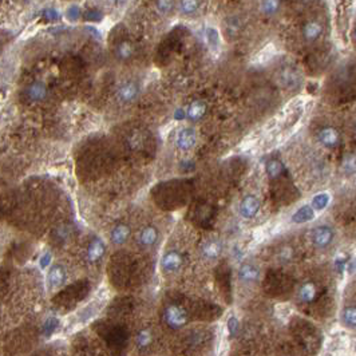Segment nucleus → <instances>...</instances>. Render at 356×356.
<instances>
[{"label": "nucleus", "mask_w": 356, "mask_h": 356, "mask_svg": "<svg viewBox=\"0 0 356 356\" xmlns=\"http://www.w3.org/2000/svg\"><path fill=\"white\" fill-rule=\"evenodd\" d=\"M322 32L323 26L318 20H309L303 27V38L308 43H312V41L318 40L320 38Z\"/></svg>", "instance_id": "9"}, {"label": "nucleus", "mask_w": 356, "mask_h": 356, "mask_svg": "<svg viewBox=\"0 0 356 356\" xmlns=\"http://www.w3.org/2000/svg\"><path fill=\"white\" fill-rule=\"evenodd\" d=\"M66 280V269L62 265H52L47 275V283L50 287H58Z\"/></svg>", "instance_id": "13"}, {"label": "nucleus", "mask_w": 356, "mask_h": 356, "mask_svg": "<svg viewBox=\"0 0 356 356\" xmlns=\"http://www.w3.org/2000/svg\"><path fill=\"white\" fill-rule=\"evenodd\" d=\"M197 141V135L193 129H182L178 134H177L176 143L178 146V149L181 150H191Z\"/></svg>", "instance_id": "5"}, {"label": "nucleus", "mask_w": 356, "mask_h": 356, "mask_svg": "<svg viewBox=\"0 0 356 356\" xmlns=\"http://www.w3.org/2000/svg\"><path fill=\"white\" fill-rule=\"evenodd\" d=\"M177 10L182 16H194V15H197L200 12L201 0H178Z\"/></svg>", "instance_id": "8"}, {"label": "nucleus", "mask_w": 356, "mask_h": 356, "mask_svg": "<svg viewBox=\"0 0 356 356\" xmlns=\"http://www.w3.org/2000/svg\"><path fill=\"white\" fill-rule=\"evenodd\" d=\"M260 209V201L255 196H246L240 204V215L244 218H252Z\"/></svg>", "instance_id": "6"}, {"label": "nucleus", "mask_w": 356, "mask_h": 356, "mask_svg": "<svg viewBox=\"0 0 356 356\" xmlns=\"http://www.w3.org/2000/svg\"><path fill=\"white\" fill-rule=\"evenodd\" d=\"M328 202H329L328 194L320 193L318 194V196H315L313 200H312V207H315V209H318V211H322V209H324V207L328 205Z\"/></svg>", "instance_id": "29"}, {"label": "nucleus", "mask_w": 356, "mask_h": 356, "mask_svg": "<svg viewBox=\"0 0 356 356\" xmlns=\"http://www.w3.org/2000/svg\"><path fill=\"white\" fill-rule=\"evenodd\" d=\"M50 263H51V253L46 252L45 255H41L40 261H39V265H40L41 269H45V268H47V266L50 265Z\"/></svg>", "instance_id": "34"}, {"label": "nucleus", "mask_w": 356, "mask_h": 356, "mask_svg": "<svg viewBox=\"0 0 356 356\" xmlns=\"http://www.w3.org/2000/svg\"><path fill=\"white\" fill-rule=\"evenodd\" d=\"M319 139H320V142H322L324 146H327V148H335V146H338V143H339L340 135L336 129L325 128L323 129V130H320V133H319Z\"/></svg>", "instance_id": "11"}, {"label": "nucleus", "mask_w": 356, "mask_h": 356, "mask_svg": "<svg viewBox=\"0 0 356 356\" xmlns=\"http://www.w3.org/2000/svg\"><path fill=\"white\" fill-rule=\"evenodd\" d=\"M241 28V23L236 16H231L225 22V32L228 36H235Z\"/></svg>", "instance_id": "25"}, {"label": "nucleus", "mask_w": 356, "mask_h": 356, "mask_svg": "<svg viewBox=\"0 0 356 356\" xmlns=\"http://www.w3.org/2000/svg\"><path fill=\"white\" fill-rule=\"evenodd\" d=\"M300 300L304 303H311L316 296V288L312 283H305L301 285L300 292H299Z\"/></svg>", "instance_id": "22"}, {"label": "nucleus", "mask_w": 356, "mask_h": 356, "mask_svg": "<svg viewBox=\"0 0 356 356\" xmlns=\"http://www.w3.org/2000/svg\"><path fill=\"white\" fill-rule=\"evenodd\" d=\"M281 7V0H261V12L265 16H274Z\"/></svg>", "instance_id": "20"}, {"label": "nucleus", "mask_w": 356, "mask_h": 356, "mask_svg": "<svg viewBox=\"0 0 356 356\" xmlns=\"http://www.w3.org/2000/svg\"><path fill=\"white\" fill-rule=\"evenodd\" d=\"M283 170H284L283 163H281L280 161H277V159H270L269 162L266 163V173H268V176H269L270 178H276V177H279L281 173H283Z\"/></svg>", "instance_id": "26"}, {"label": "nucleus", "mask_w": 356, "mask_h": 356, "mask_svg": "<svg viewBox=\"0 0 356 356\" xmlns=\"http://www.w3.org/2000/svg\"><path fill=\"white\" fill-rule=\"evenodd\" d=\"M59 322L56 318H49L45 322V324H43V327H41V332H43V335L46 336H51L54 332H55L56 327H58Z\"/></svg>", "instance_id": "30"}, {"label": "nucleus", "mask_w": 356, "mask_h": 356, "mask_svg": "<svg viewBox=\"0 0 356 356\" xmlns=\"http://www.w3.org/2000/svg\"><path fill=\"white\" fill-rule=\"evenodd\" d=\"M183 118H187L186 111H183L182 109H178V110L176 111V114H174V119H176V121H181Z\"/></svg>", "instance_id": "35"}, {"label": "nucleus", "mask_w": 356, "mask_h": 356, "mask_svg": "<svg viewBox=\"0 0 356 356\" xmlns=\"http://www.w3.org/2000/svg\"><path fill=\"white\" fill-rule=\"evenodd\" d=\"M281 82L287 87H295L298 86L299 83V75L298 73L292 69H285L281 73Z\"/></svg>", "instance_id": "24"}, {"label": "nucleus", "mask_w": 356, "mask_h": 356, "mask_svg": "<svg viewBox=\"0 0 356 356\" xmlns=\"http://www.w3.org/2000/svg\"><path fill=\"white\" fill-rule=\"evenodd\" d=\"M157 237H158V233H157L156 228L148 226V228H145L141 232L139 241H141V244H143V245L149 246V245H153V244L157 241Z\"/></svg>", "instance_id": "21"}, {"label": "nucleus", "mask_w": 356, "mask_h": 356, "mask_svg": "<svg viewBox=\"0 0 356 356\" xmlns=\"http://www.w3.org/2000/svg\"><path fill=\"white\" fill-rule=\"evenodd\" d=\"M315 216V212H313V207L304 205L301 206L294 216H292V221L296 222V224H304V222L311 221L312 218Z\"/></svg>", "instance_id": "18"}, {"label": "nucleus", "mask_w": 356, "mask_h": 356, "mask_svg": "<svg viewBox=\"0 0 356 356\" xmlns=\"http://www.w3.org/2000/svg\"><path fill=\"white\" fill-rule=\"evenodd\" d=\"M130 236V229L126 225H117L113 232H111V241L117 244V245H122L126 242V240Z\"/></svg>", "instance_id": "17"}, {"label": "nucleus", "mask_w": 356, "mask_h": 356, "mask_svg": "<svg viewBox=\"0 0 356 356\" xmlns=\"http://www.w3.org/2000/svg\"><path fill=\"white\" fill-rule=\"evenodd\" d=\"M343 170L347 174H352L356 172V154L349 153L343 159Z\"/></svg>", "instance_id": "27"}, {"label": "nucleus", "mask_w": 356, "mask_h": 356, "mask_svg": "<svg viewBox=\"0 0 356 356\" xmlns=\"http://www.w3.org/2000/svg\"><path fill=\"white\" fill-rule=\"evenodd\" d=\"M109 2H111V3H121V2H123V0H109Z\"/></svg>", "instance_id": "37"}, {"label": "nucleus", "mask_w": 356, "mask_h": 356, "mask_svg": "<svg viewBox=\"0 0 356 356\" xmlns=\"http://www.w3.org/2000/svg\"><path fill=\"white\" fill-rule=\"evenodd\" d=\"M114 54H115V58H118L119 60H122V62H128V60H130L135 54L134 45H133L130 40H128V39H123V40L118 41V45L115 46Z\"/></svg>", "instance_id": "7"}, {"label": "nucleus", "mask_w": 356, "mask_h": 356, "mask_svg": "<svg viewBox=\"0 0 356 356\" xmlns=\"http://www.w3.org/2000/svg\"><path fill=\"white\" fill-rule=\"evenodd\" d=\"M150 342H152V332H150L149 329H142L138 335H137V344H138L141 348L149 346Z\"/></svg>", "instance_id": "32"}, {"label": "nucleus", "mask_w": 356, "mask_h": 356, "mask_svg": "<svg viewBox=\"0 0 356 356\" xmlns=\"http://www.w3.org/2000/svg\"><path fill=\"white\" fill-rule=\"evenodd\" d=\"M239 329H240V323H239V319L236 318V316H232V318L228 320V331L229 333L232 336H236L237 333H239Z\"/></svg>", "instance_id": "33"}, {"label": "nucleus", "mask_w": 356, "mask_h": 356, "mask_svg": "<svg viewBox=\"0 0 356 356\" xmlns=\"http://www.w3.org/2000/svg\"><path fill=\"white\" fill-rule=\"evenodd\" d=\"M26 97L28 100L31 102H40V100H45L49 90H47V86H46L43 82H32L31 85H28L26 87Z\"/></svg>", "instance_id": "2"}, {"label": "nucleus", "mask_w": 356, "mask_h": 356, "mask_svg": "<svg viewBox=\"0 0 356 356\" xmlns=\"http://www.w3.org/2000/svg\"><path fill=\"white\" fill-rule=\"evenodd\" d=\"M82 17V10H80L76 4H73V6H70L69 8L66 10V19L67 20H70L71 23H75V22H78Z\"/></svg>", "instance_id": "31"}, {"label": "nucleus", "mask_w": 356, "mask_h": 356, "mask_svg": "<svg viewBox=\"0 0 356 356\" xmlns=\"http://www.w3.org/2000/svg\"><path fill=\"white\" fill-rule=\"evenodd\" d=\"M343 320L348 327H356V307H347L343 311Z\"/></svg>", "instance_id": "28"}, {"label": "nucleus", "mask_w": 356, "mask_h": 356, "mask_svg": "<svg viewBox=\"0 0 356 356\" xmlns=\"http://www.w3.org/2000/svg\"><path fill=\"white\" fill-rule=\"evenodd\" d=\"M205 111H206V104L202 100H194L186 111L187 119H191L193 122L200 121L201 118L204 117Z\"/></svg>", "instance_id": "14"}, {"label": "nucleus", "mask_w": 356, "mask_h": 356, "mask_svg": "<svg viewBox=\"0 0 356 356\" xmlns=\"http://www.w3.org/2000/svg\"><path fill=\"white\" fill-rule=\"evenodd\" d=\"M333 239V232L329 226H318L312 232V241L319 248H324L329 245Z\"/></svg>", "instance_id": "4"}, {"label": "nucleus", "mask_w": 356, "mask_h": 356, "mask_svg": "<svg viewBox=\"0 0 356 356\" xmlns=\"http://www.w3.org/2000/svg\"><path fill=\"white\" fill-rule=\"evenodd\" d=\"M165 322L170 328L178 329L187 323V313L182 307L172 304L165 309Z\"/></svg>", "instance_id": "1"}, {"label": "nucleus", "mask_w": 356, "mask_h": 356, "mask_svg": "<svg viewBox=\"0 0 356 356\" xmlns=\"http://www.w3.org/2000/svg\"><path fill=\"white\" fill-rule=\"evenodd\" d=\"M176 7V0H154V8L162 16H167L172 14Z\"/></svg>", "instance_id": "19"}, {"label": "nucleus", "mask_w": 356, "mask_h": 356, "mask_svg": "<svg viewBox=\"0 0 356 356\" xmlns=\"http://www.w3.org/2000/svg\"><path fill=\"white\" fill-rule=\"evenodd\" d=\"M259 269H257L256 266L250 265V264H244L239 270L240 280L244 281V283L256 281L259 279Z\"/></svg>", "instance_id": "16"}, {"label": "nucleus", "mask_w": 356, "mask_h": 356, "mask_svg": "<svg viewBox=\"0 0 356 356\" xmlns=\"http://www.w3.org/2000/svg\"><path fill=\"white\" fill-rule=\"evenodd\" d=\"M201 253L205 259H217L221 253V244L220 241L216 240H211V241L205 242L201 249Z\"/></svg>", "instance_id": "15"}, {"label": "nucleus", "mask_w": 356, "mask_h": 356, "mask_svg": "<svg viewBox=\"0 0 356 356\" xmlns=\"http://www.w3.org/2000/svg\"><path fill=\"white\" fill-rule=\"evenodd\" d=\"M104 250H106V245H104L103 240L97 237V239H94L91 241V244L87 248V257H89L91 263H95V261H98L100 257L103 256Z\"/></svg>", "instance_id": "12"}, {"label": "nucleus", "mask_w": 356, "mask_h": 356, "mask_svg": "<svg viewBox=\"0 0 356 356\" xmlns=\"http://www.w3.org/2000/svg\"><path fill=\"white\" fill-rule=\"evenodd\" d=\"M353 35H355V39H356V28H355V32H353Z\"/></svg>", "instance_id": "38"}, {"label": "nucleus", "mask_w": 356, "mask_h": 356, "mask_svg": "<svg viewBox=\"0 0 356 356\" xmlns=\"http://www.w3.org/2000/svg\"><path fill=\"white\" fill-rule=\"evenodd\" d=\"M205 40H206L207 46L211 47L213 51L217 50L220 47V35H218V31L216 28L209 27L205 30Z\"/></svg>", "instance_id": "23"}, {"label": "nucleus", "mask_w": 356, "mask_h": 356, "mask_svg": "<svg viewBox=\"0 0 356 356\" xmlns=\"http://www.w3.org/2000/svg\"><path fill=\"white\" fill-rule=\"evenodd\" d=\"M139 94V87L138 85L133 80H129V82H124L123 85H121V87L118 89V98L119 100L124 102V103H129V102H133V100L137 99Z\"/></svg>", "instance_id": "3"}, {"label": "nucleus", "mask_w": 356, "mask_h": 356, "mask_svg": "<svg viewBox=\"0 0 356 356\" xmlns=\"http://www.w3.org/2000/svg\"><path fill=\"white\" fill-rule=\"evenodd\" d=\"M181 264H182V257L178 252L176 250H172V252H167L165 256L162 257V269L165 272H176V270L180 269Z\"/></svg>", "instance_id": "10"}, {"label": "nucleus", "mask_w": 356, "mask_h": 356, "mask_svg": "<svg viewBox=\"0 0 356 356\" xmlns=\"http://www.w3.org/2000/svg\"><path fill=\"white\" fill-rule=\"evenodd\" d=\"M290 257H292V248H285V249H284L283 252H281V259L287 261V260H289Z\"/></svg>", "instance_id": "36"}]
</instances>
